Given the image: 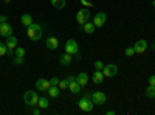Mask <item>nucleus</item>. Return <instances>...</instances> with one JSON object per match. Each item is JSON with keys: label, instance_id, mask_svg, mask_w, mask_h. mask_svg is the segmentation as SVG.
Listing matches in <instances>:
<instances>
[{"label": "nucleus", "instance_id": "f257e3e1", "mask_svg": "<svg viewBox=\"0 0 155 115\" xmlns=\"http://www.w3.org/2000/svg\"><path fill=\"white\" fill-rule=\"evenodd\" d=\"M42 28H41V25H37V23H31L27 27V36H28V39H31L33 42H37V41H41V37H42Z\"/></svg>", "mask_w": 155, "mask_h": 115}, {"label": "nucleus", "instance_id": "f03ea898", "mask_svg": "<svg viewBox=\"0 0 155 115\" xmlns=\"http://www.w3.org/2000/svg\"><path fill=\"white\" fill-rule=\"evenodd\" d=\"M93 106H95V103L92 101V96L87 95V93L79 101H78V107H79L82 112H92L93 110Z\"/></svg>", "mask_w": 155, "mask_h": 115}, {"label": "nucleus", "instance_id": "7ed1b4c3", "mask_svg": "<svg viewBox=\"0 0 155 115\" xmlns=\"http://www.w3.org/2000/svg\"><path fill=\"white\" fill-rule=\"evenodd\" d=\"M23 101H25V104H28V106H37V101H39V95H37V92H34V90L25 92V95H23Z\"/></svg>", "mask_w": 155, "mask_h": 115}, {"label": "nucleus", "instance_id": "20e7f679", "mask_svg": "<svg viewBox=\"0 0 155 115\" xmlns=\"http://www.w3.org/2000/svg\"><path fill=\"white\" fill-rule=\"evenodd\" d=\"M88 20H90V11H88V8H82V9H79L76 12V22L79 25H84Z\"/></svg>", "mask_w": 155, "mask_h": 115}, {"label": "nucleus", "instance_id": "39448f33", "mask_svg": "<svg viewBox=\"0 0 155 115\" xmlns=\"http://www.w3.org/2000/svg\"><path fill=\"white\" fill-rule=\"evenodd\" d=\"M78 52H79L78 42H76L74 39H68V41H67V44H65V53H68V55L74 56V55H78Z\"/></svg>", "mask_w": 155, "mask_h": 115}, {"label": "nucleus", "instance_id": "423d86ee", "mask_svg": "<svg viewBox=\"0 0 155 115\" xmlns=\"http://www.w3.org/2000/svg\"><path fill=\"white\" fill-rule=\"evenodd\" d=\"M116 73H118V67H116L115 64H109V66H104V69H102L104 78H113Z\"/></svg>", "mask_w": 155, "mask_h": 115}, {"label": "nucleus", "instance_id": "0eeeda50", "mask_svg": "<svg viewBox=\"0 0 155 115\" xmlns=\"http://www.w3.org/2000/svg\"><path fill=\"white\" fill-rule=\"evenodd\" d=\"M92 101H93L95 104H99V106H102V104H106L107 98H106V95L102 93V92L96 90V92H93V93H92Z\"/></svg>", "mask_w": 155, "mask_h": 115}, {"label": "nucleus", "instance_id": "6e6552de", "mask_svg": "<svg viewBox=\"0 0 155 115\" xmlns=\"http://www.w3.org/2000/svg\"><path fill=\"white\" fill-rule=\"evenodd\" d=\"M50 86H51L50 79H44V78H41V79H37V81H36V89H37L39 92H47Z\"/></svg>", "mask_w": 155, "mask_h": 115}, {"label": "nucleus", "instance_id": "1a4fd4ad", "mask_svg": "<svg viewBox=\"0 0 155 115\" xmlns=\"http://www.w3.org/2000/svg\"><path fill=\"white\" fill-rule=\"evenodd\" d=\"M106 20H107V16H106V12H98V14L93 17V23H95V27L96 28H99V27H102V25L106 23Z\"/></svg>", "mask_w": 155, "mask_h": 115}, {"label": "nucleus", "instance_id": "9d476101", "mask_svg": "<svg viewBox=\"0 0 155 115\" xmlns=\"http://www.w3.org/2000/svg\"><path fill=\"white\" fill-rule=\"evenodd\" d=\"M134 48H135V53H138V55L144 53L146 50H147V41H144V39H140L138 42H135Z\"/></svg>", "mask_w": 155, "mask_h": 115}, {"label": "nucleus", "instance_id": "9b49d317", "mask_svg": "<svg viewBox=\"0 0 155 115\" xmlns=\"http://www.w3.org/2000/svg\"><path fill=\"white\" fill-rule=\"evenodd\" d=\"M12 34V27L5 22V23H0V36H3V37H9Z\"/></svg>", "mask_w": 155, "mask_h": 115}, {"label": "nucleus", "instance_id": "f8f14e48", "mask_svg": "<svg viewBox=\"0 0 155 115\" xmlns=\"http://www.w3.org/2000/svg\"><path fill=\"white\" fill-rule=\"evenodd\" d=\"M6 47H8V53H12V52H14V50H16V47H17V39H16V37L14 36H9V37H6Z\"/></svg>", "mask_w": 155, "mask_h": 115}, {"label": "nucleus", "instance_id": "ddd939ff", "mask_svg": "<svg viewBox=\"0 0 155 115\" xmlns=\"http://www.w3.org/2000/svg\"><path fill=\"white\" fill-rule=\"evenodd\" d=\"M47 48H50V50H58V47H59V41H58V37H48L47 39Z\"/></svg>", "mask_w": 155, "mask_h": 115}, {"label": "nucleus", "instance_id": "4468645a", "mask_svg": "<svg viewBox=\"0 0 155 115\" xmlns=\"http://www.w3.org/2000/svg\"><path fill=\"white\" fill-rule=\"evenodd\" d=\"M47 93H48L50 98H58L59 93H61V89H59V86H50L48 90H47Z\"/></svg>", "mask_w": 155, "mask_h": 115}, {"label": "nucleus", "instance_id": "2eb2a0df", "mask_svg": "<svg viewBox=\"0 0 155 115\" xmlns=\"http://www.w3.org/2000/svg\"><path fill=\"white\" fill-rule=\"evenodd\" d=\"M92 79L95 84H101L104 81V75H102V70H95V73L92 75Z\"/></svg>", "mask_w": 155, "mask_h": 115}, {"label": "nucleus", "instance_id": "dca6fc26", "mask_svg": "<svg viewBox=\"0 0 155 115\" xmlns=\"http://www.w3.org/2000/svg\"><path fill=\"white\" fill-rule=\"evenodd\" d=\"M68 89H70L71 93H78V92H81V84L76 79H73L71 83H68Z\"/></svg>", "mask_w": 155, "mask_h": 115}, {"label": "nucleus", "instance_id": "f3484780", "mask_svg": "<svg viewBox=\"0 0 155 115\" xmlns=\"http://www.w3.org/2000/svg\"><path fill=\"white\" fill-rule=\"evenodd\" d=\"M76 81L81 84V87H84V86L88 83V75H87V73H84V72H82V73H79V75L76 76Z\"/></svg>", "mask_w": 155, "mask_h": 115}, {"label": "nucleus", "instance_id": "a211bd4d", "mask_svg": "<svg viewBox=\"0 0 155 115\" xmlns=\"http://www.w3.org/2000/svg\"><path fill=\"white\" fill-rule=\"evenodd\" d=\"M82 27H84V31H85L87 34L95 33V28H96V27H95V23H93V22H90V20H88V22H85V23L82 25Z\"/></svg>", "mask_w": 155, "mask_h": 115}, {"label": "nucleus", "instance_id": "6ab92c4d", "mask_svg": "<svg viewBox=\"0 0 155 115\" xmlns=\"http://www.w3.org/2000/svg\"><path fill=\"white\" fill-rule=\"evenodd\" d=\"M37 106L41 107V109H48V106H50V101H48V98H44V96H39V101H37Z\"/></svg>", "mask_w": 155, "mask_h": 115}, {"label": "nucleus", "instance_id": "aec40b11", "mask_svg": "<svg viewBox=\"0 0 155 115\" xmlns=\"http://www.w3.org/2000/svg\"><path fill=\"white\" fill-rule=\"evenodd\" d=\"M71 55H68V53H65V55H62L61 56V59H59V62L62 64V66H68V64L71 62Z\"/></svg>", "mask_w": 155, "mask_h": 115}, {"label": "nucleus", "instance_id": "412c9836", "mask_svg": "<svg viewBox=\"0 0 155 115\" xmlns=\"http://www.w3.org/2000/svg\"><path fill=\"white\" fill-rule=\"evenodd\" d=\"M20 22H22V25L28 27V25H31V23H33V17H31L30 14H23V16L20 17Z\"/></svg>", "mask_w": 155, "mask_h": 115}, {"label": "nucleus", "instance_id": "4be33fe9", "mask_svg": "<svg viewBox=\"0 0 155 115\" xmlns=\"http://www.w3.org/2000/svg\"><path fill=\"white\" fill-rule=\"evenodd\" d=\"M51 5L56 9H62V8H65V0H51Z\"/></svg>", "mask_w": 155, "mask_h": 115}, {"label": "nucleus", "instance_id": "5701e85b", "mask_svg": "<svg viewBox=\"0 0 155 115\" xmlns=\"http://www.w3.org/2000/svg\"><path fill=\"white\" fill-rule=\"evenodd\" d=\"M146 96L150 100H155V86H149L146 89Z\"/></svg>", "mask_w": 155, "mask_h": 115}, {"label": "nucleus", "instance_id": "b1692460", "mask_svg": "<svg viewBox=\"0 0 155 115\" xmlns=\"http://www.w3.org/2000/svg\"><path fill=\"white\" fill-rule=\"evenodd\" d=\"M8 55V47L5 42H0V56H5Z\"/></svg>", "mask_w": 155, "mask_h": 115}, {"label": "nucleus", "instance_id": "393cba45", "mask_svg": "<svg viewBox=\"0 0 155 115\" xmlns=\"http://www.w3.org/2000/svg\"><path fill=\"white\" fill-rule=\"evenodd\" d=\"M14 53H16V56H20V58H23V56H25V48H22V47H16Z\"/></svg>", "mask_w": 155, "mask_h": 115}, {"label": "nucleus", "instance_id": "a878e982", "mask_svg": "<svg viewBox=\"0 0 155 115\" xmlns=\"http://www.w3.org/2000/svg\"><path fill=\"white\" fill-rule=\"evenodd\" d=\"M124 55H126V56H134V55H135V48H134V47H127V48L124 50Z\"/></svg>", "mask_w": 155, "mask_h": 115}, {"label": "nucleus", "instance_id": "bb28decb", "mask_svg": "<svg viewBox=\"0 0 155 115\" xmlns=\"http://www.w3.org/2000/svg\"><path fill=\"white\" fill-rule=\"evenodd\" d=\"M93 67H95V70H102L104 69V64H102V61H95Z\"/></svg>", "mask_w": 155, "mask_h": 115}, {"label": "nucleus", "instance_id": "cd10ccee", "mask_svg": "<svg viewBox=\"0 0 155 115\" xmlns=\"http://www.w3.org/2000/svg\"><path fill=\"white\" fill-rule=\"evenodd\" d=\"M58 86H59V89H61V90H62V89H67V87H68V81H67V79L59 81V84H58Z\"/></svg>", "mask_w": 155, "mask_h": 115}, {"label": "nucleus", "instance_id": "c85d7f7f", "mask_svg": "<svg viewBox=\"0 0 155 115\" xmlns=\"http://www.w3.org/2000/svg\"><path fill=\"white\" fill-rule=\"evenodd\" d=\"M81 2V5H84V8H92L93 5H92V2H88V0H79Z\"/></svg>", "mask_w": 155, "mask_h": 115}, {"label": "nucleus", "instance_id": "c756f323", "mask_svg": "<svg viewBox=\"0 0 155 115\" xmlns=\"http://www.w3.org/2000/svg\"><path fill=\"white\" fill-rule=\"evenodd\" d=\"M14 64H17V66L23 64V58H20V56H16V58H14Z\"/></svg>", "mask_w": 155, "mask_h": 115}, {"label": "nucleus", "instance_id": "7c9ffc66", "mask_svg": "<svg viewBox=\"0 0 155 115\" xmlns=\"http://www.w3.org/2000/svg\"><path fill=\"white\" fill-rule=\"evenodd\" d=\"M59 81H61V79H59V78H56V76H54V78H51V79H50L51 86H58V84H59Z\"/></svg>", "mask_w": 155, "mask_h": 115}, {"label": "nucleus", "instance_id": "2f4dec72", "mask_svg": "<svg viewBox=\"0 0 155 115\" xmlns=\"http://www.w3.org/2000/svg\"><path fill=\"white\" fill-rule=\"evenodd\" d=\"M149 86H155V75H152L149 78Z\"/></svg>", "mask_w": 155, "mask_h": 115}, {"label": "nucleus", "instance_id": "473e14b6", "mask_svg": "<svg viewBox=\"0 0 155 115\" xmlns=\"http://www.w3.org/2000/svg\"><path fill=\"white\" fill-rule=\"evenodd\" d=\"M39 113H41V107H39V109H33V115H39Z\"/></svg>", "mask_w": 155, "mask_h": 115}, {"label": "nucleus", "instance_id": "72a5a7b5", "mask_svg": "<svg viewBox=\"0 0 155 115\" xmlns=\"http://www.w3.org/2000/svg\"><path fill=\"white\" fill-rule=\"evenodd\" d=\"M6 22V16H0V23H5Z\"/></svg>", "mask_w": 155, "mask_h": 115}, {"label": "nucleus", "instance_id": "f704fd0d", "mask_svg": "<svg viewBox=\"0 0 155 115\" xmlns=\"http://www.w3.org/2000/svg\"><path fill=\"white\" fill-rule=\"evenodd\" d=\"M73 79H76V78H74V76H67V81H68V83H71Z\"/></svg>", "mask_w": 155, "mask_h": 115}, {"label": "nucleus", "instance_id": "c9c22d12", "mask_svg": "<svg viewBox=\"0 0 155 115\" xmlns=\"http://www.w3.org/2000/svg\"><path fill=\"white\" fill-rule=\"evenodd\" d=\"M3 2H5V3H9V2H11V0H3Z\"/></svg>", "mask_w": 155, "mask_h": 115}, {"label": "nucleus", "instance_id": "e433bc0d", "mask_svg": "<svg viewBox=\"0 0 155 115\" xmlns=\"http://www.w3.org/2000/svg\"><path fill=\"white\" fill-rule=\"evenodd\" d=\"M153 8H155V0H153Z\"/></svg>", "mask_w": 155, "mask_h": 115}]
</instances>
